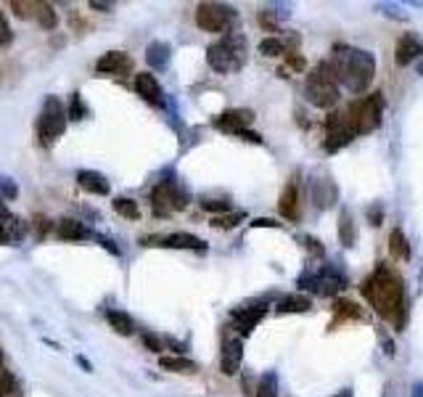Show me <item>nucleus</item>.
Segmentation results:
<instances>
[{
	"label": "nucleus",
	"mask_w": 423,
	"mask_h": 397,
	"mask_svg": "<svg viewBox=\"0 0 423 397\" xmlns=\"http://www.w3.org/2000/svg\"><path fill=\"white\" fill-rule=\"evenodd\" d=\"M362 297L371 302V308L381 318L391 321L397 328L405 326L407 315V299H405V283L391 268L378 265L371 273V278L362 281Z\"/></svg>",
	"instance_id": "f257e3e1"
},
{
	"label": "nucleus",
	"mask_w": 423,
	"mask_h": 397,
	"mask_svg": "<svg viewBox=\"0 0 423 397\" xmlns=\"http://www.w3.org/2000/svg\"><path fill=\"white\" fill-rule=\"evenodd\" d=\"M328 64H331V69H334L338 83H344L352 93H365L371 87L373 77H376V58H373V53L360 51V48L338 45Z\"/></svg>",
	"instance_id": "f03ea898"
},
{
	"label": "nucleus",
	"mask_w": 423,
	"mask_h": 397,
	"mask_svg": "<svg viewBox=\"0 0 423 397\" xmlns=\"http://www.w3.org/2000/svg\"><path fill=\"white\" fill-rule=\"evenodd\" d=\"M206 61H209L212 69L220 72V74L238 72L246 64V40H243V35L228 32L217 43H212L206 48Z\"/></svg>",
	"instance_id": "7ed1b4c3"
},
{
	"label": "nucleus",
	"mask_w": 423,
	"mask_h": 397,
	"mask_svg": "<svg viewBox=\"0 0 423 397\" xmlns=\"http://www.w3.org/2000/svg\"><path fill=\"white\" fill-rule=\"evenodd\" d=\"M305 98L318 109H331L338 104V80L331 64L323 61L315 69L307 74L305 83Z\"/></svg>",
	"instance_id": "20e7f679"
},
{
	"label": "nucleus",
	"mask_w": 423,
	"mask_h": 397,
	"mask_svg": "<svg viewBox=\"0 0 423 397\" xmlns=\"http://www.w3.org/2000/svg\"><path fill=\"white\" fill-rule=\"evenodd\" d=\"M349 125L355 127V133H371L381 125L384 117V96L381 93H371L365 98H360L347 109Z\"/></svg>",
	"instance_id": "39448f33"
},
{
	"label": "nucleus",
	"mask_w": 423,
	"mask_h": 397,
	"mask_svg": "<svg viewBox=\"0 0 423 397\" xmlns=\"http://www.w3.org/2000/svg\"><path fill=\"white\" fill-rule=\"evenodd\" d=\"M67 117L69 111L64 109V104L56 96H48L43 111H40V122H37V133H40V143L43 146H51L53 140L67 130Z\"/></svg>",
	"instance_id": "423d86ee"
},
{
	"label": "nucleus",
	"mask_w": 423,
	"mask_h": 397,
	"mask_svg": "<svg viewBox=\"0 0 423 397\" xmlns=\"http://www.w3.org/2000/svg\"><path fill=\"white\" fill-rule=\"evenodd\" d=\"M233 21H236V14H233V8L230 6H222V3H202L199 8H196V24L202 27L204 32H225L228 35V30L233 27Z\"/></svg>",
	"instance_id": "0eeeda50"
},
{
	"label": "nucleus",
	"mask_w": 423,
	"mask_h": 397,
	"mask_svg": "<svg viewBox=\"0 0 423 397\" xmlns=\"http://www.w3.org/2000/svg\"><path fill=\"white\" fill-rule=\"evenodd\" d=\"M325 133H328V138H325V151H338V149H344V146L357 136L355 127L349 125L347 111H344V114H341V111L328 114V117H325Z\"/></svg>",
	"instance_id": "6e6552de"
},
{
	"label": "nucleus",
	"mask_w": 423,
	"mask_h": 397,
	"mask_svg": "<svg viewBox=\"0 0 423 397\" xmlns=\"http://www.w3.org/2000/svg\"><path fill=\"white\" fill-rule=\"evenodd\" d=\"M186 207V193H180L175 183H159L156 189L151 191V209L159 215V217H167L169 212H175V209H183Z\"/></svg>",
	"instance_id": "1a4fd4ad"
},
{
	"label": "nucleus",
	"mask_w": 423,
	"mask_h": 397,
	"mask_svg": "<svg viewBox=\"0 0 423 397\" xmlns=\"http://www.w3.org/2000/svg\"><path fill=\"white\" fill-rule=\"evenodd\" d=\"M299 286H307V289L323 294V297H331V294L344 289V278L331 268H323L318 273H307V276L299 278Z\"/></svg>",
	"instance_id": "9d476101"
},
{
	"label": "nucleus",
	"mask_w": 423,
	"mask_h": 397,
	"mask_svg": "<svg viewBox=\"0 0 423 397\" xmlns=\"http://www.w3.org/2000/svg\"><path fill=\"white\" fill-rule=\"evenodd\" d=\"M252 111L249 109H228V111H222L220 117H215V127L222 130V133H230V136H241L249 125H252Z\"/></svg>",
	"instance_id": "9b49d317"
},
{
	"label": "nucleus",
	"mask_w": 423,
	"mask_h": 397,
	"mask_svg": "<svg viewBox=\"0 0 423 397\" xmlns=\"http://www.w3.org/2000/svg\"><path fill=\"white\" fill-rule=\"evenodd\" d=\"M96 69L101 72V74H117V77H122V74L133 72V58L124 51H109L96 61Z\"/></svg>",
	"instance_id": "f8f14e48"
},
{
	"label": "nucleus",
	"mask_w": 423,
	"mask_h": 397,
	"mask_svg": "<svg viewBox=\"0 0 423 397\" xmlns=\"http://www.w3.org/2000/svg\"><path fill=\"white\" fill-rule=\"evenodd\" d=\"M135 90L143 101H149L151 106H164V90L159 85V80L149 74V72H140L135 74Z\"/></svg>",
	"instance_id": "ddd939ff"
},
{
	"label": "nucleus",
	"mask_w": 423,
	"mask_h": 397,
	"mask_svg": "<svg viewBox=\"0 0 423 397\" xmlns=\"http://www.w3.org/2000/svg\"><path fill=\"white\" fill-rule=\"evenodd\" d=\"M24 233H27V225L0 204V244H14L24 239Z\"/></svg>",
	"instance_id": "4468645a"
},
{
	"label": "nucleus",
	"mask_w": 423,
	"mask_h": 397,
	"mask_svg": "<svg viewBox=\"0 0 423 397\" xmlns=\"http://www.w3.org/2000/svg\"><path fill=\"white\" fill-rule=\"evenodd\" d=\"M312 202L318 209H331L338 202V189L331 178H318L312 183Z\"/></svg>",
	"instance_id": "2eb2a0df"
},
{
	"label": "nucleus",
	"mask_w": 423,
	"mask_h": 397,
	"mask_svg": "<svg viewBox=\"0 0 423 397\" xmlns=\"http://www.w3.org/2000/svg\"><path fill=\"white\" fill-rule=\"evenodd\" d=\"M241 361H243V345L241 339H228L225 347H222V374L225 376H236L238 368H241Z\"/></svg>",
	"instance_id": "dca6fc26"
},
{
	"label": "nucleus",
	"mask_w": 423,
	"mask_h": 397,
	"mask_svg": "<svg viewBox=\"0 0 423 397\" xmlns=\"http://www.w3.org/2000/svg\"><path fill=\"white\" fill-rule=\"evenodd\" d=\"M423 53V43L418 40L415 35H405L400 37V43H397V51H394V61H397V67H407V64H413L418 56Z\"/></svg>",
	"instance_id": "f3484780"
},
{
	"label": "nucleus",
	"mask_w": 423,
	"mask_h": 397,
	"mask_svg": "<svg viewBox=\"0 0 423 397\" xmlns=\"http://www.w3.org/2000/svg\"><path fill=\"white\" fill-rule=\"evenodd\" d=\"M265 312H268V305H265V302H259V305H254V308H241V310L233 312V318H236L241 334L249 336V334L254 331V326L265 318Z\"/></svg>",
	"instance_id": "a211bd4d"
},
{
	"label": "nucleus",
	"mask_w": 423,
	"mask_h": 397,
	"mask_svg": "<svg viewBox=\"0 0 423 397\" xmlns=\"http://www.w3.org/2000/svg\"><path fill=\"white\" fill-rule=\"evenodd\" d=\"M77 183H80V189H85L87 193H96V196H106L111 191L109 180L101 173H96V170H83V173L77 175Z\"/></svg>",
	"instance_id": "6ab92c4d"
},
{
	"label": "nucleus",
	"mask_w": 423,
	"mask_h": 397,
	"mask_svg": "<svg viewBox=\"0 0 423 397\" xmlns=\"http://www.w3.org/2000/svg\"><path fill=\"white\" fill-rule=\"evenodd\" d=\"M278 209H281V215L288 217V220H296V217H299V189H296L294 180H291V183L286 186V191L281 193Z\"/></svg>",
	"instance_id": "aec40b11"
},
{
	"label": "nucleus",
	"mask_w": 423,
	"mask_h": 397,
	"mask_svg": "<svg viewBox=\"0 0 423 397\" xmlns=\"http://www.w3.org/2000/svg\"><path fill=\"white\" fill-rule=\"evenodd\" d=\"M338 242L347 249H352L357 242V225L349 209H341V215H338Z\"/></svg>",
	"instance_id": "412c9836"
},
{
	"label": "nucleus",
	"mask_w": 423,
	"mask_h": 397,
	"mask_svg": "<svg viewBox=\"0 0 423 397\" xmlns=\"http://www.w3.org/2000/svg\"><path fill=\"white\" fill-rule=\"evenodd\" d=\"M162 246H169V249H199V252L206 249V244L199 236H191V233H172L167 239H162Z\"/></svg>",
	"instance_id": "4be33fe9"
},
{
	"label": "nucleus",
	"mask_w": 423,
	"mask_h": 397,
	"mask_svg": "<svg viewBox=\"0 0 423 397\" xmlns=\"http://www.w3.org/2000/svg\"><path fill=\"white\" fill-rule=\"evenodd\" d=\"M169 53H172V48H169L167 43L156 40V43H151L146 48V61H149V67H153V69H164L169 64Z\"/></svg>",
	"instance_id": "5701e85b"
},
{
	"label": "nucleus",
	"mask_w": 423,
	"mask_h": 397,
	"mask_svg": "<svg viewBox=\"0 0 423 397\" xmlns=\"http://www.w3.org/2000/svg\"><path fill=\"white\" fill-rule=\"evenodd\" d=\"M58 236L64 239V242H83L90 236V230L85 228L80 220H72V217H64L61 223H58Z\"/></svg>",
	"instance_id": "b1692460"
},
{
	"label": "nucleus",
	"mask_w": 423,
	"mask_h": 397,
	"mask_svg": "<svg viewBox=\"0 0 423 397\" xmlns=\"http://www.w3.org/2000/svg\"><path fill=\"white\" fill-rule=\"evenodd\" d=\"M310 308H312V299L307 294H288V297H283L278 302L275 310L281 312V315H286V312H307Z\"/></svg>",
	"instance_id": "393cba45"
},
{
	"label": "nucleus",
	"mask_w": 423,
	"mask_h": 397,
	"mask_svg": "<svg viewBox=\"0 0 423 397\" xmlns=\"http://www.w3.org/2000/svg\"><path fill=\"white\" fill-rule=\"evenodd\" d=\"M159 365L164 371H172V374H196L199 371L196 363L188 361V358H180V355H164V358H159Z\"/></svg>",
	"instance_id": "a878e982"
},
{
	"label": "nucleus",
	"mask_w": 423,
	"mask_h": 397,
	"mask_svg": "<svg viewBox=\"0 0 423 397\" xmlns=\"http://www.w3.org/2000/svg\"><path fill=\"white\" fill-rule=\"evenodd\" d=\"M106 321H109V326L114 328L117 334H122V336H130V334L135 331L133 318H130L127 312H122V310H106Z\"/></svg>",
	"instance_id": "bb28decb"
},
{
	"label": "nucleus",
	"mask_w": 423,
	"mask_h": 397,
	"mask_svg": "<svg viewBox=\"0 0 423 397\" xmlns=\"http://www.w3.org/2000/svg\"><path fill=\"white\" fill-rule=\"evenodd\" d=\"M0 397H24L21 381L8 368H0Z\"/></svg>",
	"instance_id": "cd10ccee"
},
{
	"label": "nucleus",
	"mask_w": 423,
	"mask_h": 397,
	"mask_svg": "<svg viewBox=\"0 0 423 397\" xmlns=\"http://www.w3.org/2000/svg\"><path fill=\"white\" fill-rule=\"evenodd\" d=\"M389 255L394 259H410V246H407L405 233L400 228H394L389 236Z\"/></svg>",
	"instance_id": "c85d7f7f"
},
{
	"label": "nucleus",
	"mask_w": 423,
	"mask_h": 397,
	"mask_svg": "<svg viewBox=\"0 0 423 397\" xmlns=\"http://www.w3.org/2000/svg\"><path fill=\"white\" fill-rule=\"evenodd\" d=\"M111 204H114V212H117V215H122V217H127V220H138V217H140V209H138V204L133 202V199L117 196Z\"/></svg>",
	"instance_id": "c756f323"
},
{
	"label": "nucleus",
	"mask_w": 423,
	"mask_h": 397,
	"mask_svg": "<svg viewBox=\"0 0 423 397\" xmlns=\"http://www.w3.org/2000/svg\"><path fill=\"white\" fill-rule=\"evenodd\" d=\"M254 397H278V376H275V371H268L259 384H257V395Z\"/></svg>",
	"instance_id": "7c9ffc66"
},
{
	"label": "nucleus",
	"mask_w": 423,
	"mask_h": 397,
	"mask_svg": "<svg viewBox=\"0 0 423 397\" xmlns=\"http://www.w3.org/2000/svg\"><path fill=\"white\" fill-rule=\"evenodd\" d=\"M37 21H40L43 30H56V27H58V14L53 11L51 3H40V8H37Z\"/></svg>",
	"instance_id": "2f4dec72"
},
{
	"label": "nucleus",
	"mask_w": 423,
	"mask_h": 397,
	"mask_svg": "<svg viewBox=\"0 0 423 397\" xmlns=\"http://www.w3.org/2000/svg\"><path fill=\"white\" fill-rule=\"evenodd\" d=\"M37 8H40V3H37V0H11V11H14L19 19L37 17Z\"/></svg>",
	"instance_id": "473e14b6"
},
{
	"label": "nucleus",
	"mask_w": 423,
	"mask_h": 397,
	"mask_svg": "<svg viewBox=\"0 0 423 397\" xmlns=\"http://www.w3.org/2000/svg\"><path fill=\"white\" fill-rule=\"evenodd\" d=\"M246 215L238 209V212H228V215H215L212 217V228H222V230H228V228H233V225H238L241 220H243Z\"/></svg>",
	"instance_id": "72a5a7b5"
},
{
	"label": "nucleus",
	"mask_w": 423,
	"mask_h": 397,
	"mask_svg": "<svg viewBox=\"0 0 423 397\" xmlns=\"http://www.w3.org/2000/svg\"><path fill=\"white\" fill-rule=\"evenodd\" d=\"M259 53L262 56H281V53H286V43L278 40V37H265L259 43Z\"/></svg>",
	"instance_id": "f704fd0d"
},
{
	"label": "nucleus",
	"mask_w": 423,
	"mask_h": 397,
	"mask_svg": "<svg viewBox=\"0 0 423 397\" xmlns=\"http://www.w3.org/2000/svg\"><path fill=\"white\" fill-rule=\"evenodd\" d=\"M334 312H336V321H347V318H360V308H357L355 302H349V299H338L336 305H334Z\"/></svg>",
	"instance_id": "c9c22d12"
},
{
	"label": "nucleus",
	"mask_w": 423,
	"mask_h": 397,
	"mask_svg": "<svg viewBox=\"0 0 423 397\" xmlns=\"http://www.w3.org/2000/svg\"><path fill=\"white\" fill-rule=\"evenodd\" d=\"M11 43H14V32H11V24H8L6 14L0 11V45L6 48V45H11Z\"/></svg>",
	"instance_id": "e433bc0d"
},
{
	"label": "nucleus",
	"mask_w": 423,
	"mask_h": 397,
	"mask_svg": "<svg viewBox=\"0 0 423 397\" xmlns=\"http://www.w3.org/2000/svg\"><path fill=\"white\" fill-rule=\"evenodd\" d=\"M85 111H87V109L83 106L80 93H74V96H72V104H69V117H72V120H83Z\"/></svg>",
	"instance_id": "4c0bfd02"
},
{
	"label": "nucleus",
	"mask_w": 423,
	"mask_h": 397,
	"mask_svg": "<svg viewBox=\"0 0 423 397\" xmlns=\"http://www.w3.org/2000/svg\"><path fill=\"white\" fill-rule=\"evenodd\" d=\"M202 207L206 209V212H217V215H222V212H225V215H228V209H230V204H228L225 199H220V202H217V199H204Z\"/></svg>",
	"instance_id": "58836bf2"
},
{
	"label": "nucleus",
	"mask_w": 423,
	"mask_h": 397,
	"mask_svg": "<svg viewBox=\"0 0 423 397\" xmlns=\"http://www.w3.org/2000/svg\"><path fill=\"white\" fill-rule=\"evenodd\" d=\"M286 61H288V67L291 69H296V72H302L305 69V56H299V53H286Z\"/></svg>",
	"instance_id": "ea45409f"
},
{
	"label": "nucleus",
	"mask_w": 423,
	"mask_h": 397,
	"mask_svg": "<svg viewBox=\"0 0 423 397\" xmlns=\"http://www.w3.org/2000/svg\"><path fill=\"white\" fill-rule=\"evenodd\" d=\"M270 14H272V11H259V24H262L265 30L275 32V30H278V21H275V19H272Z\"/></svg>",
	"instance_id": "a19ab883"
},
{
	"label": "nucleus",
	"mask_w": 423,
	"mask_h": 397,
	"mask_svg": "<svg viewBox=\"0 0 423 397\" xmlns=\"http://www.w3.org/2000/svg\"><path fill=\"white\" fill-rule=\"evenodd\" d=\"M143 342H146V347H149L151 352H159V350H162V345H159V339H156L153 334H143Z\"/></svg>",
	"instance_id": "79ce46f5"
},
{
	"label": "nucleus",
	"mask_w": 423,
	"mask_h": 397,
	"mask_svg": "<svg viewBox=\"0 0 423 397\" xmlns=\"http://www.w3.org/2000/svg\"><path fill=\"white\" fill-rule=\"evenodd\" d=\"M302 242H305V246H307V249H310V252H312V255H323V246H318V242H315V239H310V236H305Z\"/></svg>",
	"instance_id": "37998d69"
},
{
	"label": "nucleus",
	"mask_w": 423,
	"mask_h": 397,
	"mask_svg": "<svg viewBox=\"0 0 423 397\" xmlns=\"http://www.w3.org/2000/svg\"><path fill=\"white\" fill-rule=\"evenodd\" d=\"M238 138H246L249 143H262V136H259V133H252V130H243Z\"/></svg>",
	"instance_id": "c03bdc74"
},
{
	"label": "nucleus",
	"mask_w": 423,
	"mask_h": 397,
	"mask_svg": "<svg viewBox=\"0 0 423 397\" xmlns=\"http://www.w3.org/2000/svg\"><path fill=\"white\" fill-rule=\"evenodd\" d=\"M90 8H96V11H111V3H101V0H90Z\"/></svg>",
	"instance_id": "a18cd8bd"
},
{
	"label": "nucleus",
	"mask_w": 423,
	"mask_h": 397,
	"mask_svg": "<svg viewBox=\"0 0 423 397\" xmlns=\"http://www.w3.org/2000/svg\"><path fill=\"white\" fill-rule=\"evenodd\" d=\"M254 228H259V225H262V228H275V225H278V223H275V220H270V217H262V220H254Z\"/></svg>",
	"instance_id": "49530a36"
},
{
	"label": "nucleus",
	"mask_w": 423,
	"mask_h": 397,
	"mask_svg": "<svg viewBox=\"0 0 423 397\" xmlns=\"http://www.w3.org/2000/svg\"><path fill=\"white\" fill-rule=\"evenodd\" d=\"M371 220H373V225H381V207H378V204L371 209Z\"/></svg>",
	"instance_id": "de8ad7c7"
},
{
	"label": "nucleus",
	"mask_w": 423,
	"mask_h": 397,
	"mask_svg": "<svg viewBox=\"0 0 423 397\" xmlns=\"http://www.w3.org/2000/svg\"><path fill=\"white\" fill-rule=\"evenodd\" d=\"M37 233H40V236L48 233V220H37Z\"/></svg>",
	"instance_id": "09e8293b"
},
{
	"label": "nucleus",
	"mask_w": 423,
	"mask_h": 397,
	"mask_svg": "<svg viewBox=\"0 0 423 397\" xmlns=\"http://www.w3.org/2000/svg\"><path fill=\"white\" fill-rule=\"evenodd\" d=\"M413 397H423V384H415V387H413Z\"/></svg>",
	"instance_id": "8fccbe9b"
},
{
	"label": "nucleus",
	"mask_w": 423,
	"mask_h": 397,
	"mask_svg": "<svg viewBox=\"0 0 423 397\" xmlns=\"http://www.w3.org/2000/svg\"><path fill=\"white\" fill-rule=\"evenodd\" d=\"M77 363H80V365H83V368H85V371H90V363H87V361H85V358H77Z\"/></svg>",
	"instance_id": "3c124183"
},
{
	"label": "nucleus",
	"mask_w": 423,
	"mask_h": 397,
	"mask_svg": "<svg viewBox=\"0 0 423 397\" xmlns=\"http://www.w3.org/2000/svg\"><path fill=\"white\" fill-rule=\"evenodd\" d=\"M336 397H352V395H349V392H338Z\"/></svg>",
	"instance_id": "603ef678"
},
{
	"label": "nucleus",
	"mask_w": 423,
	"mask_h": 397,
	"mask_svg": "<svg viewBox=\"0 0 423 397\" xmlns=\"http://www.w3.org/2000/svg\"><path fill=\"white\" fill-rule=\"evenodd\" d=\"M418 74H421V77H423V61H421V64H418Z\"/></svg>",
	"instance_id": "864d4df0"
}]
</instances>
